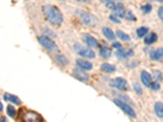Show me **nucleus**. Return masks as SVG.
I'll return each instance as SVG.
<instances>
[{"label": "nucleus", "mask_w": 163, "mask_h": 122, "mask_svg": "<svg viewBox=\"0 0 163 122\" xmlns=\"http://www.w3.org/2000/svg\"><path fill=\"white\" fill-rule=\"evenodd\" d=\"M77 65L79 68L82 70H91L92 69V64H90V62L86 60H77Z\"/></svg>", "instance_id": "obj_13"}, {"label": "nucleus", "mask_w": 163, "mask_h": 122, "mask_svg": "<svg viewBox=\"0 0 163 122\" xmlns=\"http://www.w3.org/2000/svg\"><path fill=\"white\" fill-rule=\"evenodd\" d=\"M157 14H158V16L160 18V20L163 21V6L159 7L158 11H157Z\"/></svg>", "instance_id": "obj_32"}, {"label": "nucleus", "mask_w": 163, "mask_h": 122, "mask_svg": "<svg viewBox=\"0 0 163 122\" xmlns=\"http://www.w3.org/2000/svg\"><path fill=\"white\" fill-rule=\"evenodd\" d=\"M109 20H110L111 21H113V22L115 24H118V25L121 24V21H120V20L118 19V17L116 15H110Z\"/></svg>", "instance_id": "obj_28"}, {"label": "nucleus", "mask_w": 163, "mask_h": 122, "mask_svg": "<svg viewBox=\"0 0 163 122\" xmlns=\"http://www.w3.org/2000/svg\"><path fill=\"white\" fill-rule=\"evenodd\" d=\"M116 35L120 38V39H121V40L124 41V42H129V41L131 40L130 36H129L128 34H126V33L123 32V31L117 30L116 33Z\"/></svg>", "instance_id": "obj_22"}, {"label": "nucleus", "mask_w": 163, "mask_h": 122, "mask_svg": "<svg viewBox=\"0 0 163 122\" xmlns=\"http://www.w3.org/2000/svg\"><path fill=\"white\" fill-rule=\"evenodd\" d=\"M43 117L37 112L29 111L24 114L23 122H43Z\"/></svg>", "instance_id": "obj_6"}, {"label": "nucleus", "mask_w": 163, "mask_h": 122, "mask_svg": "<svg viewBox=\"0 0 163 122\" xmlns=\"http://www.w3.org/2000/svg\"><path fill=\"white\" fill-rule=\"evenodd\" d=\"M141 10H142L143 12H144V13H149V12H151L152 9H153V7H152L151 4H149V3H147L145 5H143L141 6Z\"/></svg>", "instance_id": "obj_26"}, {"label": "nucleus", "mask_w": 163, "mask_h": 122, "mask_svg": "<svg viewBox=\"0 0 163 122\" xmlns=\"http://www.w3.org/2000/svg\"><path fill=\"white\" fill-rule=\"evenodd\" d=\"M76 13L79 16L82 22L87 25H95L98 21V19L96 18V16H94L93 14H91L90 12L81 10V9L77 10Z\"/></svg>", "instance_id": "obj_2"}, {"label": "nucleus", "mask_w": 163, "mask_h": 122, "mask_svg": "<svg viewBox=\"0 0 163 122\" xmlns=\"http://www.w3.org/2000/svg\"><path fill=\"white\" fill-rule=\"evenodd\" d=\"M157 40V35L155 33H151L150 34H149L144 39V42L146 44H153L156 42Z\"/></svg>", "instance_id": "obj_18"}, {"label": "nucleus", "mask_w": 163, "mask_h": 122, "mask_svg": "<svg viewBox=\"0 0 163 122\" xmlns=\"http://www.w3.org/2000/svg\"><path fill=\"white\" fill-rule=\"evenodd\" d=\"M111 86L114 88H116L117 90H128V84L127 81H126L124 78L122 77H117L111 81Z\"/></svg>", "instance_id": "obj_7"}, {"label": "nucleus", "mask_w": 163, "mask_h": 122, "mask_svg": "<svg viewBox=\"0 0 163 122\" xmlns=\"http://www.w3.org/2000/svg\"><path fill=\"white\" fill-rule=\"evenodd\" d=\"M114 103H115L118 108H121L126 115H128L129 116H131L132 118H135V117L136 116V114H135V112L134 111V109L131 108V106H129L127 103H124L122 99H114Z\"/></svg>", "instance_id": "obj_4"}, {"label": "nucleus", "mask_w": 163, "mask_h": 122, "mask_svg": "<svg viewBox=\"0 0 163 122\" xmlns=\"http://www.w3.org/2000/svg\"><path fill=\"white\" fill-rule=\"evenodd\" d=\"M3 104H2V103L0 102V112H2V111H3Z\"/></svg>", "instance_id": "obj_37"}, {"label": "nucleus", "mask_w": 163, "mask_h": 122, "mask_svg": "<svg viewBox=\"0 0 163 122\" xmlns=\"http://www.w3.org/2000/svg\"><path fill=\"white\" fill-rule=\"evenodd\" d=\"M125 18L126 20H131V21H135L136 20V18L135 16V15L131 12V11H126V12Z\"/></svg>", "instance_id": "obj_25"}, {"label": "nucleus", "mask_w": 163, "mask_h": 122, "mask_svg": "<svg viewBox=\"0 0 163 122\" xmlns=\"http://www.w3.org/2000/svg\"><path fill=\"white\" fill-rule=\"evenodd\" d=\"M153 73H154V76L157 81H162V74L159 71H153Z\"/></svg>", "instance_id": "obj_29"}, {"label": "nucleus", "mask_w": 163, "mask_h": 122, "mask_svg": "<svg viewBox=\"0 0 163 122\" xmlns=\"http://www.w3.org/2000/svg\"><path fill=\"white\" fill-rule=\"evenodd\" d=\"M149 32V29L146 27H140L136 30V33L139 38H142L144 36H145Z\"/></svg>", "instance_id": "obj_23"}, {"label": "nucleus", "mask_w": 163, "mask_h": 122, "mask_svg": "<svg viewBox=\"0 0 163 122\" xmlns=\"http://www.w3.org/2000/svg\"><path fill=\"white\" fill-rule=\"evenodd\" d=\"M43 12L47 20L54 25H60L63 22V15L56 7L46 5L43 7Z\"/></svg>", "instance_id": "obj_1"}, {"label": "nucleus", "mask_w": 163, "mask_h": 122, "mask_svg": "<svg viewBox=\"0 0 163 122\" xmlns=\"http://www.w3.org/2000/svg\"><path fill=\"white\" fill-rule=\"evenodd\" d=\"M115 6H116V4L114 3V2H109V3H106V7H107V8L110 9L112 11H114V8H115Z\"/></svg>", "instance_id": "obj_31"}, {"label": "nucleus", "mask_w": 163, "mask_h": 122, "mask_svg": "<svg viewBox=\"0 0 163 122\" xmlns=\"http://www.w3.org/2000/svg\"><path fill=\"white\" fill-rule=\"evenodd\" d=\"M100 68L104 72H105V73H114V72H115V70H116V68H115L114 65H112L110 64H107V63L101 64Z\"/></svg>", "instance_id": "obj_19"}, {"label": "nucleus", "mask_w": 163, "mask_h": 122, "mask_svg": "<svg viewBox=\"0 0 163 122\" xmlns=\"http://www.w3.org/2000/svg\"><path fill=\"white\" fill-rule=\"evenodd\" d=\"M150 58L153 60L158 61L163 60V48H158L154 51L150 53Z\"/></svg>", "instance_id": "obj_11"}, {"label": "nucleus", "mask_w": 163, "mask_h": 122, "mask_svg": "<svg viewBox=\"0 0 163 122\" xmlns=\"http://www.w3.org/2000/svg\"><path fill=\"white\" fill-rule=\"evenodd\" d=\"M84 41L89 47H94V48H97V47H99V42L97 41V39H96L94 37L90 36V35H85Z\"/></svg>", "instance_id": "obj_10"}, {"label": "nucleus", "mask_w": 163, "mask_h": 122, "mask_svg": "<svg viewBox=\"0 0 163 122\" xmlns=\"http://www.w3.org/2000/svg\"><path fill=\"white\" fill-rule=\"evenodd\" d=\"M113 47H114V48H116V49L117 50H121L122 49V45H121V43L120 42H115L114 44H113Z\"/></svg>", "instance_id": "obj_33"}, {"label": "nucleus", "mask_w": 163, "mask_h": 122, "mask_svg": "<svg viewBox=\"0 0 163 122\" xmlns=\"http://www.w3.org/2000/svg\"><path fill=\"white\" fill-rule=\"evenodd\" d=\"M133 88H134L135 91L136 92V94H141L143 93V90L141 86H140V85L139 83H137V82H135L133 83Z\"/></svg>", "instance_id": "obj_27"}, {"label": "nucleus", "mask_w": 163, "mask_h": 122, "mask_svg": "<svg viewBox=\"0 0 163 122\" xmlns=\"http://www.w3.org/2000/svg\"><path fill=\"white\" fill-rule=\"evenodd\" d=\"M0 122H7L6 117H5V116H2V117H0Z\"/></svg>", "instance_id": "obj_35"}, {"label": "nucleus", "mask_w": 163, "mask_h": 122, "mask_svg": "<svg viewBox=\"0 0 163 122\" xmlns=\"http://www.w3.org/2000/svg\"><path fill=\"white\" fill-rule=\"evenodd\" d=\"M73 76L75 77L76 79H78L79 81H83V82H86L89 80V76L88 74L85 73L82 71V69H79V68H76V69H73Z\"/></svg>", "instance_id": "obj_8"}, {"label": "nucleus", "mask_w": 163, "mask_h": 122, "mask_svg": "<svg viewBox=\"0 0 163 122\" xmlns=\"http://www.w3.org/2000/svg\"><path fill=\"white\" fill-rule=\"evenodd\" d=\"M114 12H115V15H116L117 17H122L125 18L126 15V11L125 8H124V6L122 3H118V4H116L115 6V8H114Z\"/></svg>", "instance_id": "obj_12"}, {"label": "nucleus", "mask_w": 163, "mask_h": 122, "mask_svg": "<svg viewBox=\"0 0 163 122\" xmlns=\"http://www.w3.org/2000/svg\"><path fill=\"white\" fill-rule=\"evenodd\" d=\"M79 2H83V3H87V2H90V0H77Z\"/></svg>", "instance_id": "obj_36"}, {"label": "nucleus", "mask_w": 163, "mask_h": 122, "mask_svg": "<svg viewBox=\"0 0 163 122\" xmlns=\"http://www.w3.org/2000/svg\"><path fill=\"white\" fill-rule=\"evenodd\" d=\"M3 98H4V99L6 101L12 102V103H15V104L19 105L21 103V102H20V99L18 97H16V95H13V94H5L4 96H3Z\"/></svg>", "instance_id": "obj_15"}, {"label": "nucleus", "mask_w": 163, "mask_h": 122, "mask_svg": "<svg viewBox=\"0 0 163 122\" xmlns=\"http://www.w3.org/2000/svg\"><path fill=\"white\" fill-rule=\"evenodd\" d=\"M140 77H141V81H142L143 84L147 87H150V86L153 83L151 75L147 71H142Z\"/></svg>", "instance_id": "obj_9"}, {"label": "nucleus", "mask_w": 163, "mask_h": 122, "mask_svg": "<svg viewBox=\"0 0 163 122\" xmlns=\"http://www.w3.org/2000/svg\"><path fill=\"white\" fill-rule=\"evenodd\" d=\"M150 88H151L152 90H157L160 89V85L158 84V82L155 81V82H153V83H152L151 86H150Z\"/></svg>", "instance_id": "obj_30"}, {"label": "nucleus", "mask_w": 163, "mask_h": 122, "mask_svg": "<svg viewBox=\"0 0 163 122\" xmlns=\"http://www.w3.org/2000/svg\"><path fill=\"white\" fill-rule=\"evenodd\" d=\"M7 115H8L10 117H14L16 114V111L15 109V108L12 106V105H8L7 108Z\"/></svg>", "instance_id": "obj_24"}, {"label": "nucleus", "mask_w": 163, "mask_h": 122, "mask_svg": "<svg viewBox=\"0 0 163 122\" xmlns=\"http://www.w3.org/2000/svg\"><path fill=\"white\" fill-rule=\"evenodd\" d=\"M103 33L105 36V38H108L109 40H114L116 38V35L114 34V33L113 32V30L110 28L105 27L103 29Z\"/></svg>", "instance_id": "obj_17"}, {"label": "nucleus", "mask_w": 163, "mask_h": 122, "mask_svg": "<svg viewBox=\"0 0 163 122\" xmlns=\"http://www.w3.org/2000/svg\"><path fill=\"white\" fill-rule=\"evenodd\" d=\"M157 2H159V3H163V0H155Z\"/></svg>", "instance_id": "obj_38"}, {"label": "nucleus", "mask_w": 163, "mask_h": 122, "mask_svg": "<svg viewBox=\"0 0 163 122\" xmlns=\"http://www.w3.org/2000/svg\"><path fill=\"white\" fill-rule=\"evenodd\" d=\"M134 55V51L132 50H128V51H124V50H118V51L117 52V56L119 59H126L131 57Z\"/></svg>", "instance_id": "obj_14"}, {"label": "nucleus", "mask_w": 163, "mask_h": 122, "mask_svg": "<svg viewBox=\"0 0 163 122\" xmlns=\"http://www.w3.org/2000/svg\"><path fill=\"white\" fill-rule=\"evenodd\" d=\"M74 47H75L76 51L78 52L79 55H81L82 57L87 59H93L96 56L95 52L91 49L88 48V47H82V46L79 45V44H77Z\"/></svg>", "instance_id": "obj_5"}, {"label": "nucleus", "mask_w": 163, "mask_h": 122, "mask_svg": "<svg viewBox=\"0 0 163 122\" xmlns=\"http://www.w3.org/2000/svg\"><path fill=\"white\" fill-rule=\"evenodd\" d=\"M55 60L56 62L60 64L62 66H65L69 64V60L68 59L64 56V55H57L55 56Z\"/></svg>", "instance_id": "obj_20"}, {"label": "nucleus", "mask_w": 163, "mask_h": 122, "mask_svg": "<svg viewBox=\"0 0 163 122\" xmlns=\"http://www.w3.org/2000/svg\"><path fill=\"white\" fill-rule=\"evenodd\" d=\"M99 54H100V56L105 59H108L111 56V54H112V51H111L110 48L108 47H103L100 51H99Z\"/></svg>", "instance_id": "obj_21"}, {"label": "nucleus", "mask_w": 163, "mask_h": 122, "mask_svg": "<svg viewBox=\"0 0 163 122\" xmlns=\"http://www.w3.org/2000/svg\"><path fill=\"white\" fill-rule=\"evenodd\" d=\"M38 42H39V43L43 47H45L49 51H55L58 49L57 45L51 38L47 37V36L42 35L40 37H38Z\"/></svg>", "instance_id": "obj_3"}, {"label": "nucleus", "mask_w": 163, "mask_h": 122, "mask_svg": "<svg viewBox=\"0 0 163 122\" xmlns=\"http://www.w3.org/2000/svg\"><path fill=\"white\" fill-rule=\"evenodd\" d=\"M155 113L159 118L163 119V103H156L154 105Z\"/></svg>", "instance_id": "obj_16"}, {"label": "nucleus", "mask_w": 163, "mask_h": 122, "mask_svg": "<svg viewBox=\"0 0 163 122\" xmlns=\"http://www.w3.org/2000/svg\"><path fill=\"white\" fill-rule=\"evenodd\" d=\"M114 1H117V0H100V2L104 3H109V2H114Z\"/></svg>", "instance_id": "obj_34"}]
</instances>
